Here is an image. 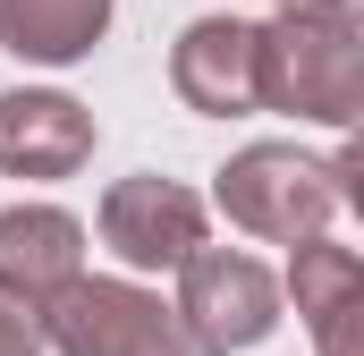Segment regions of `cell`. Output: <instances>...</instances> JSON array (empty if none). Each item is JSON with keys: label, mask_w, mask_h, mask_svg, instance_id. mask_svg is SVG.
<instances>
[{"label": "cell", "mask_w": 364, "mask_h": 356, "mask_svg": "<svg viewBox=\"0 0 364 356\" xmlns=\"http://www.w3.org/2000/svg\"><path fill=\"white\" fill-rule=\"evenodd\" d=\"M102 246L127 271H178L195 246H203V195H186L178 178H119L102 195Z\"/></svg>", "instance_id": "cell-5"}, {"label": "cell", "mask_w": 364, "mask_h": 356, "mask_svg": "<svg viewBox=\"0 0 364 356\" xmlns=\"http://www.w3.org/2000/svg\"><path fill=\"white\" fill-rule=\"evenodd\" d=\"M170 85L203 119H246L255 110V26L246 17H195L170 51Z\"/></svg>", "instance_id": "cell-8"}, {"label": "cell", "mask_w": 364, "mask_h": 356, "mask_svg": "<svg viewBox=\"0 0 364 356\" xmlns=\"http://www.w3.org/2000/svg\"><path fill=\"white\" fill-rule=\"evenodd\" d=\"M279 17H322V26H364V0H279Z\"/></svg>", "instance_id": "cell-12"}, {"label": "cell", "mask_w": 364, "mask_h": 356, "mask_svg": "<svg viewBox=\"0 0 364 356\" xmlns=\"http://www.w3.org/2000/svg\"><path fill=\"white\" fill-rule=\"evenodd\" d=\"M212 204L229 212V229H246L263 246H305V238H331L339 170L314 162V153H296V145H246V153L220 162Z\"/></svg>", "instance_id": "cell-2"}, {"label": "cell", "mask_w": 364, "mask_h": 356, "mask_svg": "<svg viewBox=\"0 0 364 356\" xmlns=\"http://www.w3.org/2000/svg\"><path fill=\"white\" fill-rule=\"evenodd\" d=\"M68 280H85V221L60 204H9L0 212V297L43 314Z\"/></svg>", "instance_id": "cell-7"}, {"label": "cell", "mask_w": 364, "mask_h": 356, "mask_svg": "<svg viewBox=\"0 0 364 356\" xmlns=\"http://www.w3.org/2000/svg\"><path fill=\"white\" fill-rule=\"evenodd\" d=\"M279 297H296V314L314 331V356H364V263H356V246L305 238Z\"/></svg>", "instance_id": "cell-9"}, {"label": "cell", "mask_w": 364, "mask_h": 356, "mask_svg": "<svg viewBox=\"0 0 364 356\" xmlns=\"http://www.w3.org/2000/svg\"><path fill=\"white\" fill-rule=\"evenodd\" d=\"M0 356H43V323L17 297H0Z\"/></svg>", "instance_id": "cell-11"}, {"label": "cell", "mask_w": 364, "mask_h": 356, "mask_svg": "<svg viewBox=\"0 0 364 356\" xmlns=\"http://www.w3.org/2000/svg\"><path fill=\"white\" fill-rule=\"evenodd\" d=\"M34 323H43V348H60V356H195L178 314L136 280H93L85 271Z\"/></svg>", "instance_id": "cell-4"}, {"label": "cell", "mask_w": 364, "mask_h": 356, "mask_svg": "<svg viewBox=\"0 0 364 356\" xmlns=\"http://www.w3.org/2000/svg\"><path fill=\"white\" fill-rule=\"evenodd\" d=\"M93 162V110L77 93L17 85L0 93V170L9 178H77Z\"/></svg>", "instance_id": "cell-6"}, {"label": "cell", "mask_w": 364, "mask_h": 356, "mask_svg": "<svg viewBox=\"0 0 364 356\" xmlns=\"http://www.w3.org/2000/svg\"><path fill=\"white\" fill-rule=\"evenodd\" d=\"M178 331L195 356H246L279 331V280L237 246H195L178 263Z\"/></svg>", "instance_id": "cell-3"}, {"label": "cell", "mask_w": 364, "mask_h": 356, "mask_svg": "<svg viewBox=\"0 0 364 356\" xmlns=\"http://www.w3.org/2000/svg\"><path fill=\"white\" fill-rule=\"evenodd\" d=\"M110 34V0H0V51L34 68H68Z\"/></svg>", "instance_id": "cell-10"}, {"label": "cell", "mask_w": 364, "mask_h": 356, "mask_svg": "<svg viewBox=\"0 0 364 356\" xmlns=\"http://www.w3.org/2000/svg\"><path fill=\"white\" fill-rule=\"evenodd\" d=\"M255 110H288V119H314V127H356L364 26H322V17L255 26Z\"/></svg>", "instance_id": "cell-1"}]
</instances>
